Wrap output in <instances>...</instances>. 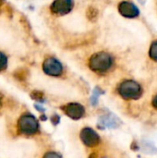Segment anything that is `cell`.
<instances>
[{
    "mask_svg": "<svg viewBox=\"0 0 157 158\" xmlns=\"http://www.w3.org/2000/svg\"><path fill=\"white\" fill-rule=\"evenodd\" d=\"M81 140L88 147H94L100 142L99 135L91 128H84L81 131Z\"/></svg>",
    "mask_w": 157,
    "mask_h": 158,
    "instance_id": "cell-6",
    "label": "cell"
},
{
    "mask_svg": "<svg viewBox=\"0 0 157 158\" xmlns=\"http://www.w3.org/2000/svg\"><path fill=\"white\" fill-rule=\"evenodd\" d=\"M113 57L106 52H97L89 59V68L96 73H105L113 66Z\"/></svg>",
    "mask_w": 157,
    "mask_h": 158,
    "instance_id": "cell-1",
    "label": "cell"
},
{
    "mask_svg": "<svg viewBox=\"0 0 157 158\" xmlns=\"http://www.w3.org/2000/svg\"><path fill=\"white\" fill-rule=\"evenodd\" d=\"M19 131L24 135L35 134L39 130V124L36 118L31 114H25L20 117L18 123Z\"/></svg>",
    "mask_w": 157,
    "mask_h": 158,
    "instance_id": "cell-3",
    "label": "cell"
},
{
    "mask_svg": "<svg viewBox=\"0 0 157 158\" xmlns=\"http://www.w3.org/2000/svg\"><path fill=\"white\" fill-rule=\"evenodd\" d=\"M31 97L36 101H41V102L43 101V94L41 91H37V90L32 91L31 93Z\"/></svg>",
    "mask_w": 157,
    "mask_h": 158,
    "instance_id": "cell-12",
    "label": "cell"
},
{
    "mask_svg": "<svg viewBox=\"0 0 157 158\" xmlns=\"http://www.w3.org/2000/svg\"><path fill=\"white\" fill-rule=\"evenodd\" d=\"M4 3H5V0H0V8H1V6H3Z\"/></svg>",
    "mask_w": 157,
    "mask_h": 158,
    "instance_id": "cell-18",
    "label": "cell"
},
{
    "mask_svg": "<svg viewBox=\"0 0 157 158\" xmlns=\"http://www.w3.org/2000/svg\"><path fill=\"white\" fill-rule=\"evenodd\" d=\"M43 70L49 76L58 77L63 72V66L56 58L47 57L43 63Z\"/></svg>",
    "mask_w": 157,
    "mask_h": 158,
    "instance_id": "cell-4",
    "label": "cell"
},
{
    "mask_svg": "<svg viewBox=\"0 0 157 158\" xmlns=\"http://www.w3.org/2000/svg\"><path fill=\"white\" fill-rule=\"evenodd\" d=\"M142 87L135 81L127 80L118 86V94L126 100H135L142 95Z\"/></svg>",
    "mask_w": 157,
    "mask_h": 158,
    "instance_id": "cell-2",
    "label": "cell"
},
{
    "mask_svg": "<svg viewBox=\"0 0 157 158\" xmlns=\"http://www.w3.org/2000/svg\"><path fill=\"white\" fill-rule=\"evenodd\" d=\"M149 56L153 60L157 62V40L152 43L150 46V50H149Z\"/></svg>",
    "mask_w": 157,
    "mask_h": 158,
    "instance_id": "cell-11",
    "label": "cell"
},
{
    "mask_svg": "<svg viewBox=\"0 0 157 158\" xmlns=\"http://www.w3.org/2000/svg\"><path fill=\"white\" fill-rule=\"evenodd\" d=\"M52 122H54L55 124H57L59 122V117L57 115H55L53 118H52Z\"/></svg>",
    "mask_w": 157,
    "mask_h": 158,
    "instance_id": "cell-15",
    "label": "cell"
},
{
    "mask_svg": "<svg viewBox=\"0 0 157 158\" xmlns=\"http://www.w3.org/2000/svg\"><path fill=\"white\" fill-rule=\"evenodd\" d=\"M62 110L68 117H69L72 119H80L81 118L84 116V113H85L84 107L81 105L77 104V103L68 104L62 106Z\"/></svg>",
    "mask_w": 157,
    "mask_h": 158,
    "instance_id": "cell-7",
    "label": "cell"
},
{
    "mask_svg": "<svg viewBox=\"0 0 157 158\" xmlns=\"http://www.w3.org/2000/svg\"><path fill=\"white\" fill-rule=\"evenodd\" d=\"M43 158H61V156L55 152H49V153L45 154Z\"/></svg>",
    "mask_w": 157,
    "mask_h": 158,
    "instance_id": "cell-14",
    "label": "cell"
},
{
    "mask_svg": "<svg viewBox=\"0 0 157 158\" xmlns=\"http://www.w3.org/2000/svg\"><path fill=\"white\" fill-rule=\"evenodd\" d=\"M86 17L87 19L92 21V22H95L98 19V10L96 7L94 6H89L86 10Z\"/></svg>",
    "mask_w": 157,
    "mask_h": 158,
    "instance_id": "cell-9",
    "label": "cell"
},
{
    "mask_svg": "<svg viewBox=\"0 0 157 158\" xmlns=\"http://www.w3.org/2000/svg\"><path fill=\"white\" fill-rule=\"evenodd\" d=\"M73 5V0H54L50 6V10L54 15L64 16L72 10Z\"/></svg>",
    "mask_w": 157,
    "mask_h": 158,
    "instance_id": "cell-5",
    "label": "cell"
},
{
    "mask_svg": "<svg viewBox=\"0 0 157 158\" xmlns=\"http://www.w3.org/2000/svg\"><path fill=\"white\" fill-rule=\"evenodd\" d=\"M7 66V57L5 54L0 52V71L4 70Z\"/></svg>",
    "mask_w": 157,
    "mask_h": 158,
    "instance_id": "cell-13",
    "label": "cell"
},
{
    "mask_svg": "<svg viewBox=\"0 0 157 158\" xmlns=\"http://www.w3.org/2000/svg\"><path fill=\"white\" fill-rule=\"evenodd\" d=\"M28 76V71L24 69H19L14 72V77L19 81H25Z\"/></svg>",
    "mask_w": 157,
    "mask_h": 158,
    "instance_id": "cell-10",
    "label": "cell"
},
{
    "mask_svg": "<svg viewBox=\"0 0 157 158\" xmlns=\"http://www.w3.org/2000/svg\"><path fill=\"white\" fill-rule=\"evenodd\" d=\"M2 104H3V94H0V108L2 107Z\"/></svg>",
    "mask_w": 157,
    "mask_h": 158,
    "instance_id": "cell-17",
    "label": "cell"
},
{
    "mask_svg": "<svg viewBox=\"0 0 157 158\" xmlns=\"http://www.w3.org/2000/svg\"><path fill=\"white\" fill-rule=\"evenodd\" d=\"M118 11L123 17L129 18V19L136 18L140 14L139 8L133 3L129 2V1H122L121 3H119Z\"/></svg>",
    "mask_w": 157,
    "mask_h": 158,
    "instance_id": "cell-8",
    "label": "cell"
},
{
    "mask_svg": "<svg viewBox=\"0 0 157 158\" xmlns=\"http://www.w3.org/2000/svg\"><path fill=\"white\" fill-rule=\"evenodd\" d=\"M153 106L157 109V94L155 96V98L153 99Z\"/></svg>",
    "mask_w": 157,
    "mask_h": 158,
    "instance_id": "cell-16",
    "label": "cell"
}]
</instances>
